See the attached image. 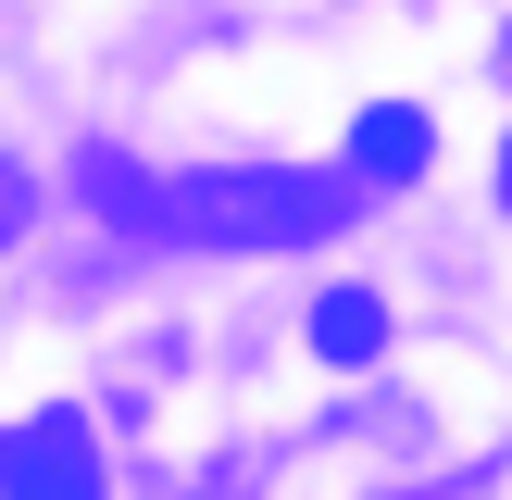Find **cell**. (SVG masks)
I'll return each instance as SVG.
<instances>
[{"instance_id": "cell-5", "label": "cell", "mask_w": 512, "mask_h": 500, "mask_svg": "<svg viewBox=\"0 0 512 500\" xmlns=\"http://www.w3.org/2000/svg\"><path fill=\"white\" fill-rule=\"evenodd\" d=\"M25 200H38V188H25V163H0V238L25 225Z\"/></svg>"}, {"instance_id": "cell-2", "label": "cell", "mask_w": 512, "mask_h": 500, "mask_svg": "<svg viewBox=\"0 0 512 500\" xmlns=\"http://www.w3.org/2000/svg\"><path fill=\"white\" fill-rule=\"evenodd\" d=\"M0 500H100V450L75 413H38L0 438Z\"/></svg>"}, {"instance_id": "cell-6", "label": "cell", "mask_w": 512, "mask_h": 500, "mask_svg": "<svg viewBox=\"0 0 512 500\" xmlns=\"http://www.w3.org/2000/svg\"><path fill=\"white\" fill-rule=\"evenodd\" d=\"M500 213H512V138H500Z\"/></svg>"}, {"instance_id": "cell-4", "label": "cell", "mask_w": 512, "mask_h": 500, "mask_svg": "<svg viewBox=\"0 0 512 500\" xmlns=\"http://www.w3.org/2000/svg\"><path fill=\"white\" fill-rule=\"evenodd\" d=\"M313 350L325 363H375V350H388V300L375 288H325L313 300Z\"/></svg>"}, {"instance_id": "cell-1", "label": "cell", "mask_w": 512, "mask_h": 500, "mask_svg": "<svg viewBox=\"0 0 512 500\" xmlns=\"http://www.w3.org/2000/svg\"><path fill=\"white\" fill-rule=\"evenodd\" d=\"M88 200L138 238L175 250H300L325 225H350V175H300V163H213V175H125L113 150H88Z\"/></svg>"}, {"instance_id": "cell-3", "label": "cell", "mask_w": 512, "mask_h": 500, "mask_svg": "<svg viewBox=\"0 0 512 500\" xmlns=\"http://www.w3.org/2000/svg\"><path fill=\"white\" fill-rule=\"evenodd\" d=\"M350 175H375V188H400V175H425V113H400V100H375V113L350 125Z\"/></svg>"}]
</instances>
